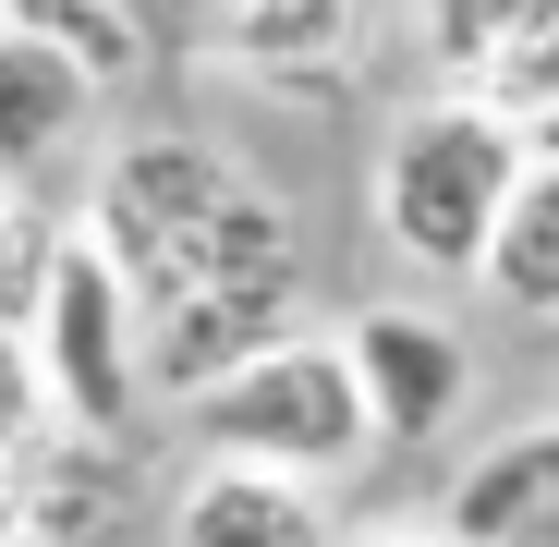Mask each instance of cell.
<instances>
[{
	"label": "cell",
	"instance_id": "cell-9",
	"mask_svg": "<svg viewBox=\"0 0 559 547\" xmlns=\"http://www.w3.org/2000/svg\"><path fill=\"white\" fill-rule=\"evenodd\" d=\"M85 110H98L85 61L49 49V37H25V25H0V182H37L85 134Z\"/></svg>",
	"mask_w": 559,
	"mask_h": 547
},
{
	"label": "cell",
	"instance_id": "cell-3",
	"mask_svg": "<svg viewBox=\"0 0 559 547\" xmlns=\"http://www.w3.org/2000/svg\"><path fill=\"white\" fill-rule=\"evenodd\" d=\"M195 438H207V463H267V475H341L365 438V378H353V353L341 329H280L243 378H219L195 402Z\"/></svg>",
	"mask_w": 559,
	"mask_h": 547
},
{
	"label": "cell",
	"instance_id": "cell-2",
	"mask_svg": "<svg viewBox=\"0 0 559 547\" xmlns=\"http://www.w3.org/2000/svg\"><path fill=\"white\" fill-rule=\"evenodd\" d=\"M523 170H535L523 122L499 98H475V85H438V98L402 110L390 146H378V231H390V255L426 267V281H475Z\"/></svg>",
	"mask_w": 559,
	"mask_h": 547
},
{
	"label": "cell",
	"instance_id": "cell-19",
	"mask_svg": "<svg viewBox=\"0 0 559 547\" xmlns=\"http://www.w3.org/2000/svg\"><path fill=\"white\" fill-rule=\"evenodd\" d=\"M0 195H13V182H0Z\"/></svg>",
	"mask_w": 559,
	"mask_h": 547
},
{
	"label": "cell",
	"instance_id": "cell-7",
	"mask_svg": "<svg viewBox=\"0 0 559 547\" xmlns=\"http://www.w3.org/2000/svg\"><path fill=\"white\" fill-rule=\"evenodd\" d=\"M438 523L462 547H559V414H535L499 450H475V463L450 475Z\"/></svg>",
	"mask_w": 559,
	"mask_h": 547
},
{
	"label": "cell",
	"instance_id": "cell-11",
	"mask_svg": "<svg viewBox=\"0 0 559 547\" xmlns=\"http://www.w3.org/2000/svg\"><path fill=\"white\" fill-rule=\"evenodd\" d=\"M547 25H559V0H414V37H426L438 85H499Z\"/></svg>",
	"mask_w": 559,
	"mask_h": 547
},
{
	"label": "cell",
	"instance_id": "cell-10",
	"mask_svg": "<svg viewBox=\"0 0 559 547\" xmlns=\"http://www.w3.org/2000/svg\"><path fill=\"white\" fill-rule=\"evenodd\" d=\"M158 13H170V0H0V25H25V37L73 49L98 98H110V85H134V73L158 61Z\"/></svg>",
	"mask_w": 559,
	"mask_h": 547
},
{
	"label": "cell",
	"instance_id": "cell-18",
	"mask_svg": "<svg viewBox=\"0 0 559 547\" xmlns=\"http://www.w3.org/2000/svg\"><path fill=\"white\" fill-rule=\"evenodd\" d=\"M547 414H559V390H547Z\"/></svg>",
	"mask_w": 559,
	"mask_h": 547
},
{
	"label": "cell",
	"instance_id": "cell-6",
	"mask_svg": "<svg viewBox=\"0 0 559 547\" xmlns=\"http://www.w3.org/2000/svg\"><path fill=\"white\" fill-rule=\"evenodd\" d=\"M293 329V281H231V293H182L146 317V390H170L182 414H195L219 378H243V365Z\"/></svg>",
	"mask_w": 559,
	"mask_h": 547
},
{
	"label": "cell",
	"instance_id": "cell-4",
	"mask_svg": "<svg viewBox=\"0 0 559 547\" xmlns=\"http://www.w3.org/2000/svg\"><path fill=\"white\" fill-rule=\"evenodd\" d=\"M25 353H37V378L61 390V414L85 438L134 450V426H146V305H134L122 267L85 243V219H73V255H61V281H49L37 329H25Z\"/></svg>",
	"mask_w": 559,
	"mask_h": 547
},
{
	"label": "cell",
	"instance_id": "cell-12",
	"mask_svg": "<svg viewBox=\"0 0 559 547\" xmlns=\"http://www.w3.org/2000/svg\"><path fill=\"white\" fill-rule=\"evenodd\" d=\"M231 61L293 85V73H341L353 61V0H231Z\"/></svg>",
	"mask_w": 559,
	"mask_h": 547
},
{
	"label": "cell",
	"instance_id": "cell-14",
	"mask_svg": "<svg viewBox=\"0 0 559 547\" xmlns=\"http://www.w3.org/2000/svg\"><path fill=\"white\" fill-rule=\"evenodd\" d=\"M61 255H73V219H49L37 195H0V341H25L49 281H61Z\"/></svg>",
	"mask_w": 559,
	"mask_h": 547
},
{
	"label": "cell",
	"instance_id": "cell-13",
	"mask_svg": "<svg viewBox=\"0 0 559 547\" xmlns=\"http://www.w3.org/2000/svg\"><path fill=\"white\" fill-rule=\"evenodd\" d=\"M475 281H487L511 317H559V158H535V170L511 182V219H499V243H487Z\"/></svg>",
	"mask_w": 559,
	"mask_h": 547
},
{
	"label": "cell",
	"instance_id": "cell-1",
	"mask_svg": "<svg viewBox=\"0 0 559 547\" xmlns=\"http://www.w3.org/2000/svg\"><path fill=\"white\" fill-rule=\"evenodd\" d=\"M85 243H98L134 305H182V293H231V281H293V219H280L255 182L195 146V134H134L98 195H85Z\"/></svg>",
	"mask_w": 559,
	"mask_h": 547
},
{
	"label": "cell",
	"instance_id": "cell-5",
	"mask_svg": "<svg viewBox=\"0 0 559 547\" xmlns=\"http://www.w3.org/2000/svg\"><path fill=\"white\" fill-rule=\"evenodd\" d=\"M341 353H353V378H365V426H378L390 450H438L462 426V402H475V353H462V329L426 317V305L341 317Z\"/></svg>",
	"mask_w": 559,
	"mask_h": 547
},
{
	"label": "cell",
	"instance_id": "cell-15",
	"mask_svg": "<svg viewBox=\"0 0 559 547\" xmlns=\"http://www.w3.org/2000/svg\"><path fill=\"white\" fill-rule=\"evenodd\" d=\"M475 98H499L511 122H547V110H559V25H547V37H535V49L499 73V85H475Z\"/></svg>",
	"mask_w": 559,
	"mask_h": 547
},
{
	"label": "cell",
	"instance_id": "cell-8",
	"mask_svg": "<svg viewBox=\"0 0 559 547\" xmlns=\"http://www.w3.org/2000/svg\"><path fill=\"white\" fill-rule=\"evenodd\" d=\"M170 547H341L305 475L267 463H195V487L170 499Z\"/></svg>",
	"mask_w": 559,
	"mask_h": 547
},
{
	"label": "cell",
	"instance_id": "cell-17",
	"mask_svg": "<svg viewBox=\"0 0 559 547\" xmlns=\"http://www.w3.org/2000/svg\"><path fill=\"white\" fill-rule=\"evenodd\" d=\"M523 146H535V158H559V110H547V122H523Z\"/></svg>",
	"mask_w": 559,
	"mask_h": 547
},
{
	"label": "cell",
	"instance_id": "cell-16",
	"mask_svg": "<svg viewBox=\"0 0 559 547\" xmlns=\"http://www.w3.org/2000/svg\"><path fill=\"white\" fill-rule=\"evenodd\" d=\"M365 547H462L450 523H402V535H365Z\"/></svg>",
	"mask_w": 559,
	"mask_h": 547
}]
</instances>
